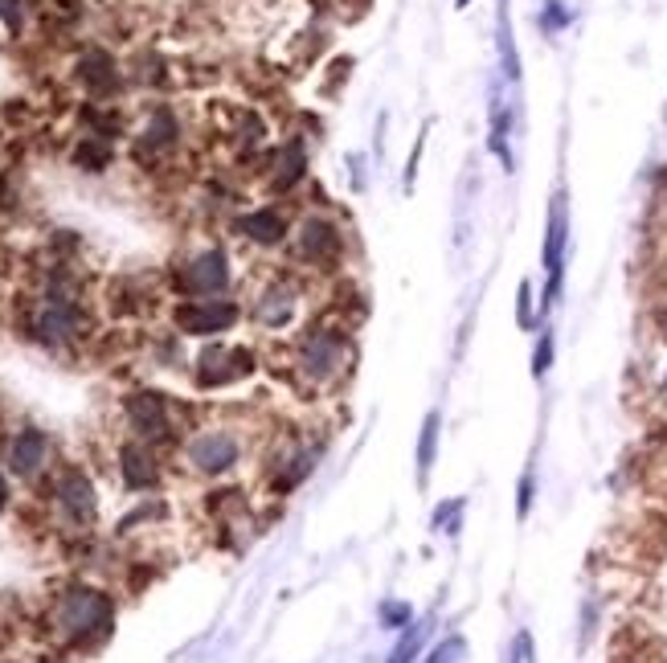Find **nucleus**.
I'll return each instance as SVG.
<instances>
[{
    "mask_svg": "<svg viewBox=\"0 0 667 663\" xmlns=\"http://www.w3.org/2000/svg\"><path fill=\"white\" fill-rule=\"evenodd\" d=\"M348 369H352V328L344 320L316 316L295 336L291 357H287V373L295 385L316 393V389L344 381Z\"/></svg>",
    "mask_w": 667,
    "mask_h": 663,
    "instance_id": "nucleus-1",
    "label": "nucleus"
},
{
    "mask_svg": "<svg viewBox=\"0 0 667 663\" xmlns=\"http://www.w3.org/2000/svg\"><path fill=\"white\" fill-rule=\"evenodd\" d=\"M111 623H115L111 594L86 582L66 586L46 610V635L70 651H91L95 643H103L111 635Z\"/></svg>",
    "mask_w": 667,
    "mask_h": 663,
    "instance_id": "nucleus-2",
    "label": "nucleus"
},
{
    "mask_svg": "<svg viewBox=\"0 0 667 663\" xmlns=\"http://www.w3.org/2000/svg\"><path fill=\"white\" fill-rule=\"evenodd\" d=\"M123 426H127V438H140L148 447L185 442L181 406H176L168 393H156V389H136L123 397Z\"/></svg>",
    "mask_w": 667,
    "mask_h": 663,
    "instance_id": "nucleus-3",
    "label": "nucleus"
},
{
    "mask_svg": "<svg viewBox=\"0 0 667 663\" xmlns=\"http://www.w3.org/2000/svg\"><path fill=\"white\" fill-rule=\"evenodd\" d=\"M242 451H246V442H242V434L234 426H197L181 442L185 467L193 475H205V479L230 475L242 463Z\"/></svg>",
    "mask_w": 667,
    "mask_h": 663,
    "instance_id": "nucleus-4",
    "label": "nucleus"
},
{
    "mask_svg": "<svg viewBox=\"0 0 667 663\" xmlns=\"http://www.w3.org/2000/svg\"><path fill=\"white\" fill-rule=\"evenodd\" d=\"M50 504H54V516L62 520V528H70V533H86L99 516L95 483L82 467H62L50 479Z\"/></svg>",
    "mask_w": 667,
    "mask_h": 663,
    "instance_id": "nucleus-5",
    "label": "nucleus"
},
{
    "mask_svg": "<svg viewBox=\"0 0 667 663\" xmlns=\"http://www.w3.org/2000/svg\"><path fill=\"white\" fill-rule=\"evenodd\" d=\"M291 258L307 271H332L344 258V234L328 217H303L291 238Z\"/></svg>",
    "mask_w": 667,
    "mask_h": 663,
    "instance_id": "nucleus-6",
    "label": "nucleus"
},
{
    "mask_svg": "<svg viewBox=\"0 0 667 663\" xmlns=\"http://www.w3.org/2000/svg\"><path fill=\"white\" fill-rule=\"evenodd\" d=\"M258 369V352L254 348H242V344H209L197 365H193V377L201 389H226V385H238L246 377H254Z\"/></svg>",
    "mask_w": 667,
    "mask_h": 663,
    "instance_id": "nucleus-7",
    "label": "nucleus"
},
{
    "mask_svg": "<svg viewBox=\"0 0 667 663\" xmlns=\"http://www.w3.org/2000/svg\"><path fill=\"white\" fill-rule=\"evenodd\" d=\"M242 320V303L234 299H181L172 307V328L181 336H221Z\"/></svg>",
    "mask_w": 667,
    "mask_h": 663,
    "instance_id": "nucleus-8",
    "label": "nucleus"
},
{
    "mask_svg": "<svg viewBox=\"0 0 667 663\" xmlns=\"http://www.w3.org/2000/svg\"><path fill=\"white\" fill-rule=\"evenodd\" d=\"M230 279H234L230 258L221 254V250H201V254H193L185 267L172 275L176 291H181L185 299H221V295L230 291Z\"/></svg>",
    "mask_w": 667,
    "mask_h": 663,
    "instance_id": "nucleus-9",
    "label": "nucleus"
},
{
    "mask_svg": "<svg viewBox=\"0 0 667 663\" xmlns=\"http://www.w3.org/2000/svg\"><path fill=\"white\" fill-rule=\"evenodd\" d=\"M50 459H54V447H50V434L37 430V426H25L9 438L5 447V467L13 479H41L50 471Z\"/></svg>",
    "mask_w": 667,
    "mask_h": 663,
    "instance_id": "nucleus-10",
    "label": "nucleus"
},
{
    "mask_svg": "<svg viewBox=\"0 0 667 663\" xmlns=\"http://www.w3.org/2000/svg\"><path fill=\"white\" fill-rule=\"evenodd\" d=\"M115 471H119V483H123L127 492H152L156 483H160V475H164L156 447H148V442H140V438L119 442Z\"/></svg>",
    "mask_w": 667,
    "mask_h": 663,
    "instance_id": "nucleus-11",
    "label": "nucleus"
},
{
    "mask_svg": "<svg viewBox=\"0 0 667 663\" xmlns=\"http://www.w3.org/2000/svg\"><path fill=\"white\" fill-rule=\"evenodd\" d=\"M295 307H299V287L279 275V279H271L258 291V299L250 307V320L258 328H266V332H283L295 320Z\"/></svg>",
    "mask_w": 667,
    "mask_h": 663,
    "instance_id": "nucleus-12",
    "label": "nucleus"
},
{
    "mask_svg": "<svg viewBox=\"0 0 667 663\" xmlns=\"http://www.w3.org/2000/svg\"><path fill=\"white\" fill-rule=\"evenodd\" d=\"M565 230H569L565 197L557 193V197H553V209H549V234H545V275H549V287H545L541 307H553V299H557V291H561V271H565Z\"/></svg>",
    "mask_w": 667,
    "mask_h": 663,
    "instance_id": "nucleus-13",
    "label": "nucleus"
},
{
    "mask_svg": "<svg viewBox=\"0 0 667 663\" xmlns=\"http://www.w3.org/2000/svg\"><path fill=\"white\" fill-rule=\"evenodd\" d=\"M238 234H242L246 242H254V246H279V242L291 234V221H287L283 209L262 205V209L238 217Z\"/></svg>",
    "mask_w": 667,
    "mask_h": 663,
    "instance_id": "nucleus-14",
    "label": "nucleus"
},
{
    "mask_svg": "<svg viewBox=\"0 0 667 663\" xmlns=\"http://www.w3.org/2000/svg\"><path fill=\"white\" fill-rule=\"evenodd\" d=\"M78 82L86 86V95H111L115 86H119V66L107 50H86L78 58Z\"/></svg>",
    "mask_w": 667,
    "mask_h": 663,
    "instance_id": "nucleus-15",
    "label": "nucleus"
},
{
    "mask_svg": "<svg viewBox=\"0 0 667 663\" xmlns=\"http://www.w3.org/2000/svg\"><path fill=\"white\" fill-rule=\"evenodd\" d=\"M303 172H307V152H303L299 140H291V144L275 156V189H279V193L295 189V185L303 181Z\"/></svg>",
    "mask_w": 667,
    "mask_h": 663,
    "instance_id": "nucleus-16",
    "label": "nucleus"
},
{
    "mask_svg": "<svg viewBox=\"0 0 667 663\" xmlns=\"http://www.w3.org/2000/svg\"><path fill=\"white\" fill-rule=\"evenodd\" d=\"M176 115L168 111V107H160L152 119H148V127H144V136H140V148L144 152H164V148H172L176 144Z\"/></svg>",
    "mask_w": 667,
    "mask_h": 663,
    "instance_id": "nucleus-17",
    "label": "nucleus"
},
{
    "mask_svg": "<svg viewBox=\"0 0 667 663\" xmlns=\"http://www.w3.org/2000/svg\"><path fill=\"white\" fill-rule=\"evenodd\" d=\"M438 414H430L426 418V426H422V442H418V475H422V483L430 479V467H434V451H438Z\"/></svg>",
    "mask_w": 667,
    "mask_h": 663,
    "instance_id": "nucleus-18",
    "label": "nucleus"
},
{
    "mask_svg": "<svg viewBox=\"0 0 667 663\" xmlns=\"http://www.w3.org/2000/svg\"><path fill=\"white\" fill-rule=\"evenodd\" d=\"M74 160H78V164H86L91 172H103V168L111 164V148L103 144V136H86V140L74 148Z\"/></svg>",
    "mask_w": 667,
    "mask_h": 663,
    "instance_id": "nucleus-19",
    "label": "nucleus"
},
{
    "mask_svg": "<svg viewBox=\"0 0 667 663\" xmlns=\"http://www.w3.org/2000/svg\"><path fill=\"white\" fill-rule=\"evenodd\" d=\"M463 655H467V643L463 639H447V643L434 647L430 663H463Z\"/></svg>",
    "mask_w": 667,
    "mask_h": 663,
    "instance_id": "nucleus-20",
    "label": "nucleus"
},
{
    "mask_svg": "<svg viewBox=\"0 0 667 663\" xmlns=\"http://www.w3.org/2000/svg\"><path fill=\"white\" fill-rule=\"evenodd\" d=\"M549 365H553V336L545 332V336H541V344H537V357H532V373L545 377V373H549Z\"/></svg>",
    "mask_w": 667,
    "mask_h": 663,
    "instance_id": "nucleus-21",
    "label": "nucleus"
},
{
    "mask_svg": "<svg viewBox=\"0 0 667 663\" xmlns=\"http://www.w3.org/2000/svg\"><path fill=\"white\" fill-rule=\"evenodd\" d=\"M21 0H0V21H5L9 29H21Z\"/></svg>",
    "mask_w": 667,
    "mask_h": 663,
    "instance_id": "nucleus-22",
    "label": "nucleus"
},
{
    "mask_svg": "<svg viewBox=\"0 0 667 663\" xmlns=\"http://www.w3.org/2000/svg\"><path fill=\"white\" fill-rule=\"evenodd\" d=\"M512 663H532V635H528V631L516 635V655H512Z\"/></svg>",
    "mask_w": 667,
    "mask_h": 663,
    "instance_id": "nucleus-23",
    "label": "nucleus"
},
{
    "mask_svg": "<svg viewBox=\"0 0 667 663\" xmlns=\"http://www.w3.org/2000/svg\"><path fill=\"white\" fill-rule=\"evenodd\" d=\"M385 623H393V627H402V623H410V606H397V602H389L385 610Z\"/></svg>",
    "mask_w": 667,
    "mask_h": 663,
    "instance_id": "nucleus-24",
    "label": "nucleus"
},
{
    "mask_svg": "<svg viewBox=\"0 0 667 663\" xmlns=\"http://www.w3.org/2000/svg\"><path fill=\"white\" fill-rule=\"evenodd\" d=\"M520 328H532V287H520Z\"/></svg>",
    "mask_w": 667,
    "mask_h": 663,
    "instance_id": "nucleus-25",
    "label": "nucleus"
},
{
    "mask_svg": "<svg viewBox=\"0 0 667 663\" xmlns=\"http://www.w3.org/2000/svg\"><path fill=\"white\" fill-rule=\"evenodd\" d=\"M528 504H532V479H524V483H520V516L528 512Z\"/></svg>",
    "mask_w": 667,
    "mask_h": 663,
    "instance_id": "nucleus-26",
    "label": "nucleus"
},
{
    "mask_svg": "<svg viewBox=\"0 0 667 663\" xmlns=\"http://www.w3.org/2000/svg\"><path fill=\"white\" fill-rule=\"evenodd\" d=\"M545 25L553 29V25H565V13L557 9V0H553V5H549V17H545Z\"/></svg>",
    "mask_w": 667,
    "mask_h": 663,
    "instance_id": "nucleus-27",
    "label": "nucleus"
}]
</instances>
